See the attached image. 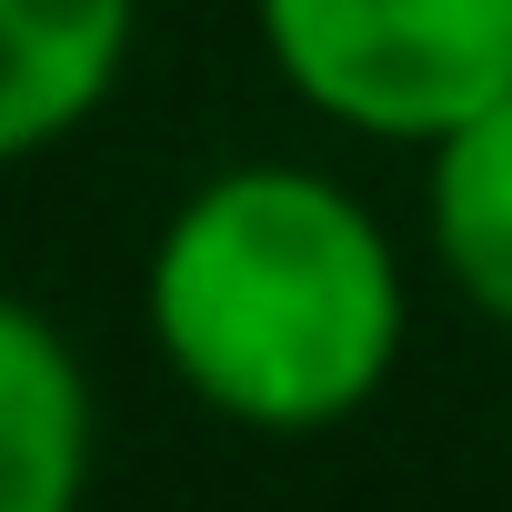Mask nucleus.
<instances>
[{
  "label": "nucleus",
  "instance_id": "nucleus-2",
  "mask_svg": "<svg viewBox=\"0 0 512 512\" xmlns=\"http://www.w3.org/2000/svg\"><path fill=\"white\" fill-rule=\"evenodd\" d=\"M251 31L302 111L362 141L432 151L512 91V0H251Z\"/></svg>",
  "mask_w": 512,
  "mask_h": 512
},
{
  "label": "nucleus",
  "instance_id": "nucleus-4",
  "mask_svg": "<svg viewBox=\"0 0 512 512\" xmlns=\"http://www.w3.org/2000/svg\"><path fill=\"white\" fill-rule=\"evenodd\" d=\"M101 452L91 372L61 322L21 292H0V512H81Z\"/></svg>",
  "mask_w": 512,
  "mask_h": 512
},
{
  "label": "nucleus",
  "instance_id": "nucleus-5",
  "mask_svg": "<svg viewBox=\"0 0 512 512\" xmlns=\"http://www.w3.org/2000/svg\"><path fill=\"white\" fill-rule=\"evenodd\" d=\"M422 221H432V251H442V282L482 322L512 332V91L432 141Z\"/></svg>",
  "mask_w": 512,
  "mask_h": 512
},
{
  "label": "nucleus",
  "instance_id": "nucleus-1",
  "mask_svg": "<svg viewBox=\"0 0 512 512\" xmlns=\"http://www.w3.org/2000/svg\"><path fill=\"white\" fill-rule=\"evenodd\" d=\"M161 372L231 432H332L382 402L412 282L392 231L302 161H231L171 201L141 262Z\"/></svg>",
  "mask_w": 512,
  "mask_h": 512
},
{
  "label": "nucleus",
  "instance_id": "nucleus-3",
  "mask_svg": "<svg viewBox=\"0 0 512 512\" xmlns=\"http://www.w3.org/2000/svg\"><path fill=\"white\" fill-rule=\"evenodd\" d=\"M141 0H0V171L61 151L131 71Z\"/></svg>",
  "mask_w": 512,
  "mask_h": 512
}]
</instances>
